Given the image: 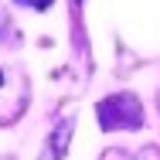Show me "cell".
Returning a JSON list of instances; mask_svg holds the SVG:
<instances>
[{"mask_svg":"<svg viewBox=\"0 0 160 160\" xmlns=\"http://www.w3.org/2000/svg\"><path fill=\"white\" fill-rule=\"evenodd\" d=\"M0 78H3V75H0Z\"/></svg>","mask_w":160,"mask_h":160,"instance_id":"obj_3","label":"cell"},{"mask_svg":"<svg viewBox=\"0 0 160 160\" xmlns=\"http://www.w3.org/2000/svg\"><path fill=\"white\" fill-rule=\"evenodd\" d=\"M3 24H7V21H3V17H0V34H3Z\"/></svg>","mask_w":160,"mask_h":160,"instance_id":"obj_2","label":"cell"},{"mask_svg":"<svg viewBox=\"0 0 160 160\" xmlns=\"http://www.w3.org/2000/svg\"><path fill=\"white\" fill-rule=\"evenodd\" d=\"M17 3H24V7H38V10H44L51 0H17Z\"/></svg>","mask_w":160,"mask_h":160,"instance_id":"obj_1","label":"cell"}]
</instances>
